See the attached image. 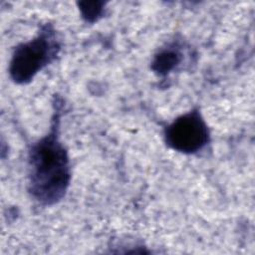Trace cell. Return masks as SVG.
Wrapping results in <instances>:
<instances>
[{"instance_id": "cell-1", "label": "cell", "mask_w": 255, "mask_h": 255, "mask_svg": "<svg viewBox=\"0 0 255 255\" xmlns=\"http://www.w3.org/2000/svg\"><path fill=\"white\" fill-rule=\"evenodd\" d=\"M53 106L49 131L34 142L28 152V190L43 206L58 203L71 181L69 154L59 135L63 102L55 97Z\"/></svg>"}, {"instance_id": "cell-5", "label": "cell", "mask_w": 255, "mask_h": 255, "mask_svg": "<svg viewBox=\"0 0 255 255\" xmlns=\"http://www.w3.org/2000/svg\"><path fill=\"white\" fill-rule=\"evenodd\" d=\"M82 18L88 23H95L105 15V3L102 1L79 2Z\"/></svg>"}, {"instance_id": "cell-3", "label": "cell", "mask_w": 255, "mask_h": 255, "mask_svg": "<svg viewBox=\"0 0 255 255\" xmlns=\"http://www.w3.org/2000/svg\"><path fill=\"white\" fill-rule=\"evenodd\" d=\"M163 139L168 147L177 152L195 154L210 142V130L200 111L194 108L164 127Z\"/></svg>"}, {"instance_id": "cell-2", "label": "cell", "mask_w": 255, "mask_h": 255, "mask_svg": "<svg viewBox=\"0 0 255 255\" xmlns=\"http://www.w3.org/2000/svg\"><path fill=\"white\" fill-rule=\"evenodd\" d=\"M61 51V40L55 27L46 23L37 35L17 45L9 63L11 80L18 85L30 83L45 67L52 64Z\"/></svg>"}, {"instance_id": "cell-4", "label": "cell", "mask_w": 255, "mask_h": 255, "mask_svg": "<svg viewBox=\"0 0 255 255\" xmlns=\"http://www.w3.org/2000/svg\"><path fill=\"white\" fill-rule=\"evenodd\" d=\"M184 59L183 47L179 40L166 43L153 55L150 63L151 71L160 77H165L179 68Z\"/></svg>"}]
</instances>
